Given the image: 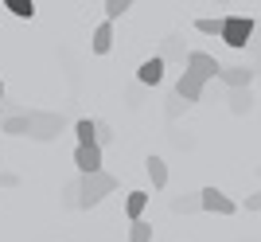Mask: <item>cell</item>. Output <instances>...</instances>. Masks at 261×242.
I'll use <instances>...</instances> for the list:
<instances>
[{
	"instance_id": "21",
	"label": "cell",
	"mask_w": 261,
	"mask_h": 242,
	"mask_svg": "<svg viewBox=\"0 0 261 242\" xmlns=\"http://www.w3.org/2000/svg\"><path fill=\"white\" fill-rule=\"evenodd\" d=\"M257 176H261V164H257ZM246 211H261V187H257V196L246 199Z\"/></svg>"
},
{
	"instance_id": "15",
	"label": "cell",
	"mask_w": 261,
	"mask_h": 242,
	"mask_svg": "<svg viewBox=\"0 0 261 242\" xmlns=\"http://www.w3.org/2000/svg\"><path fill=\"white\" fill-rule=\"evenodd\" d=\"M199 207H203L199 191H195V196H179V199H172V211H175V215H191V211H199Z\"/></svg>"
},
{
	"instance_id": "3",
	"label": "cell",
	"mask_w": 261,
	"mask_h": 242,
	"mask_svg": "<svg viewBox=\"0 0 261 242\" xmlns=\"http://www.w3.org/2000/svg\"><path fill=\"white\" fill-rule=\"evenodd\" d=\"M250 35H253V20H250V16H226V32H222L226 47L242 51V47L250 43Z\"/></svg>"
},
{
	"instance_id": "17",
	"label": "cell",
	"mask_w": 261,
	"mask_h": 242,
	"mask_svg": "<svg viewBox=\"0 0 261 242\" xmlns=\"http://www.w3.org/2000/svg\"><path fill=\"white\" fill-rule=\"evenodd\" d=\"M195 28L203 35H222V32H226V20H218V16L211 20V16H203V20H195Z\"/></svg>"
},
{
	"instance_id": "16",
	"label": "cell",
	"mask_w": 261,
	"mask_h": 242,
	"mask_svg": "<svg viewBox=\"0 0 261 242\" xmlns=\"http://www.w3.org/2000/svg\"><path fill=\"white\" fill-rule=\"evenodd\" d=\"M4 8H8L16 20H32V16H35V4H32V0H4Z\"/></svg>"
},
{
	"instance_id": "13",
	"label": "cell",
	"mask_w": 261,
	"mask_h": 242,
	"mask_svg": "<svg viewBox=\"0 0 261 242\" xmlns=\"http://www.w3.org/2000/svg\"><path fill=\"white\" fill-rule=\"evenodd\" d=\"M144 168H148L152 187H168V164H164L160 156H148V160H144Z\"/></svg>"
},
{
	"instance_id": "5",
	"label": "cell",
	"mask_w": 261,
	"mask_h": 242,
	"mask_svg": "<svg viewBox=\"0 0 261 242\" xmlns=\"http://www.w3.org/2000/svg\"><path fill=\"white\" fill-rule=\"evenodd\" d=\"M74 164L82 176H98V172H106L101 168V144H78L74 149Z\"/></svg>"
},
{
	"instance_id": "10",
	"label": "cell",
	"mask_w": 261,
	"mask_h": 242,
	"mask_svg": "<svg viewBox=\"0 0 261 242\" xmlns=\"http://www.w3.org/2000/svg\"><path fill=\"white\" fill-rule=\"evenodd\" d=\"M94 55H109V47H113V23L109 20H101L98 28H94Z\"/></svg>"
},
{
	"instance_id": "22",
	"label": "cell",
	"mask_w": 261,
	"mask_h": 242,
	"mask_svg": "<svg viewBox=\"0 0 261 242\" xmlns=\"http://www.w3.org/2000/svg\"><path fill=\"white\" fill-rule=\"evenodd\" d=\"M113 141V133H109V125L106 121H98V144H109Z\"/></svg>"
},
{
	"instance_id": "6",
	"label": "cell",
	"mask_w": 261,
	"mask_h": 242,
	"mask_svg": "<svg viewBox=\"0 0 261 242\" xmlns=\"http://www.w3.org/2000/svg\"><path fill=\"white\" fill-rule=\"evenodd\" d=\"M199 199H203V211H211V215H234V211H238V203H234L226 191H218V187H203Z\"/></svg>"
},
{
	"instance_id": "4",
	"label": "cell",
	"mask_w": 261,
	"mask_h": 242,
	"mask_svg": "<svg viewBox=\"0 0 261 242\" xmlns=\"http://www.w3.org/2000/svg\"><path fill=\"white\" fill-rule=\"evenodd\" d=\"M59 133H63L59 113H32V141H55Z\"/></svg>"
},
{
	"instance_id": "23",
	"label": "cell",
	"mask_w": 261,
	"mask_h": 242,
	"mask_svg": "<svg viewBox=\"0 0 261 242\" xmlns=\"http://www.w3.org/2000/svg\"><path fill=\"white\" fill-rule=\"evenodd\" d=\"M0 102H4V82H0Z\"/></svg>"
},
{
	"instance_id": "8",
	"label": "cell",
	"mask_w": 261,
	"mask_h": 242,
	"mask_svg": "<svg viewBox=\"0 0 261 242\" xmlns=\"http://www.w3.org/2000/svg\"><path fill=\"white\" fill-rule=\"evenodd\" d=\"M253 75H257L253 66H222V75H218V78H222L230 90H250Z\"/></svg>"
},
{
	"instance_id": "19",
	"label": "cell",
	"mask_w": 261,
	"mask_h": 242,
	"mask_svg": "<svg viewBox=\"0 0 261 242\" xmlns=\"http://www.w3.org/2000/svg\"><path fill=\"white\" fill-rule=\"evenodd\" d=\"M129 242H152V223H133L129 227Z\"/></svg>"
},
{
	"instance_id": "14",
	"label": "cell",
	"mask_w": 261,
	"mask_h": 242,
	"mask_svg": "<svg viewBox=\"0 0 261 242\" xmlns=\"http://www.w3.org/2000/svg\"><path fill=\"white\" fill-rule=\"evenodd\" d=\"M74 137L78 144H98V121H90V117L74 121Z\"/></svg>"
},
{
	"instance_id": "11",
	"label": "cell",
	"mask_w": 261,
	"mask_h": 242,
	"mask_svg": "<svg viewBox=\"0 0 261 242\" xmlns=\"http://www.w3.org/2000/svg\"><path fill=\"white\" fill-rule=\"evenodd\" d=\"M4 133H8V137H32V113L4 117Z\"/></svg>"
},
{
	"instance_id": "18",
	"label": "cell",
	"mask_w": 261,
	"mask_h": 242,
	"mask_svg": "<svg viewBox=\"0 0 261 242\" xmlns=\"http://www.w3.org/2000/svg\"><path fill=\"white\" fill-rule=\"evenodd\" d=\"M101 8H106V20L113 23V20H121V16H125V12H129L133 4H129V0H106Z\"/></svg>"
},
{
	"instance_id": "9",
	"label": "cell",
	"mask_w": 261,
	"mask_h": 242,
	"mask_svg": "<svg viewBox=\"0 0 261 242\" xmlns=\"http://www.w3.org/2000/svg\"><path fill=\"white\" fill-rule=\"evenodd\" d=\"M203 86H207V82H199L195 75H187V70H184V75H179V82H175V98H184L187 106H191V102L203 98Z\"/></svg>"
},
{
	"instance_id": "20",
	"label": "cell",
	"mask_w": 261,
	"mask_h": 242,
	"mask_svg": "<svg viewBox=\"0 0 261 242\" xmlns=\"http://www.w3.org/2000/svg\"><path fill=\"white\" fill-rule=\"evenodd\" d=\"M250 106H253L250 90H234V94H230V110H234V113H246Z\"/></svg>"
},
{
	"instance_id": "2",
	"label": "cell",
	"mask_w": 261,
	"mask_h": 242,
	"mask_svg": "<svg viewBox=\"0 0 261 242\" xmlns=\"http://www.w3.org/2000/svg\"><path fill=\"white\" fill-rule=\"evenodd\" d=\"M187 75H195L199 82H211V78L222 75V66H218V59L207 55V51H187Z\"/></svg>"
},
{
	"instance_id": "12",
	"label": "cell",
	"mask_w": 261,
	"mask_h": 242,
	"mask_svg": "<svg viewBox=\"0 0 261 242\" xmlns=\"http://www.w3.org/2000/svg\"><path fill=\"white\" fill-rule=\"evenodd\" d=\"M144 207H148V191H129V199H125V215H129V223H141Z\"/></svg>"
},
{
	"instance_id": "1",
	"label": "cell",
	"mask_w": 261,
	"mask_h": 242,
	"mask_svg": "<svg viewBox=\"0 0 261 242\" xmlns=\"http://www.w3.org/2000/svg\"><path fill=\"white\" fill-rule=\"evenodd\" d=\"M117 191V180L109 176V172H98V176H82L78 180V207L90 211V207H98L106 196H113Z\"/></svg>"
},
{
	"instance_id": "7",
	"label": "cell",
	"mask_w": 261,
	"mask_h": 242,
	"mask_svg": "<svg viewBox=\"0 0 261 242\" xmlns=\"http://www.w3.org/2000/svg\"><path fill=\"white\" fill-rule=\"evenodd\" d=\"M137 82H141V86H160L164 82V55L144 59V63L137 66Z\"/></svg>"
}]
</instances>
